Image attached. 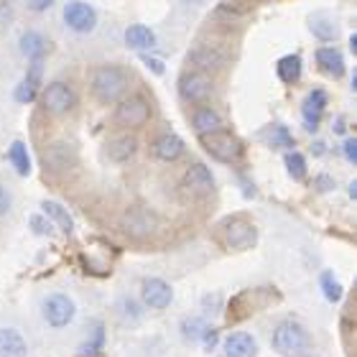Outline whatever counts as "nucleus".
Masks as SVG:
<instances>
[{
  "label": "nucleus",
  "mask_w": 357,
  "mask_h": 357,
  "mask_svg": "<svg viewBox=\"0 0 357 357\" xmlns=\"http://www.w3.org/2000/svg\"><path fill=\"white\" fill-rule=\"evenodd\" d=\"M350 52L357 54V33H352V36H350Z\"/></svg>",
  "instance_id": "41"
},
{
  "label": "nucleus",
  "mask_w": 357,
  "mask_h": 357,
  "mask_svg": "<svg viewBox=\"0 0 357 357\" xmlns=\"http://www.w3.org/2000/svg\"><path fill=\"white\" fill-rule=\"evenodd\" d=\"M312 151H314V153H324V146H321V143H317V146H312Z\"/></svg>",
  "instance_id": "43"
},
{
  "label": "nucleus",
  "mask_w": 357,
  "mask_h": 357,
  "mask_svg": "<svg viewBox=\"0 0 357 357\" xmlns=\"http://www.w3.org/2000/svg\"><path fill=\"white\" fill-rule=\"evenodd\" d=\"M123 230L130 238H149L156 232V215L146 207L128 209L126 217H123Z\"/></svg>",
  "instance_id": "12"
},
{
  "label": "nucleus",
  "mask_w": 357,
  "mask_h": 357,
  "mask_svg": "<svg viewBox=\"0 0 357 357\" xmlns=\"http://www.w3.org/2000/svg\"><path fill=\"white\" fill-rule=\"evenodd\" d=\"M222 238H225V245L230 248V250H250V248L258 243V230H255V225L245 217H230L222 227Z\"/></svg>",
  "instance_id": "7"
},
{
  "label": "nucleus",
  "mask_w": 357,
  "mask_h": 357,
  "mask_svg": "<svg viewBox=\"0 0 357 357\" xmlns=\"http://www.w3.org/2000/svg\"><path fill=\"white\" fill-rule=\"evenodd\" d=\"M151 115H153V110H151V102L146 100V95H126L112 110L115 126L126 128V130H135V128L146 126Z\"/></svg>",
  "instance_id": "4"
},
{
  "label": "nucleus",
  "mask_w": 357,
  "mask_h": 357,
  "mask_svg": "<svg viewBox=\"0 0 357 357\" xmlns=\"http://www.w3.org/2000/svg\"><path fill=\"white\" fill-rule=\"evenodd\" d=\"M128 87H130V75L118 64H105L92 72V95L97 102H120L128 95Z\"/></svg>",
  "instance_id": "1"
},
{
  "label": "nucleus",
  "mask_w": 357,
  "mask_h": 357,
  "mask_svg": "<svg viewBox=\"0 0 357 357\" xmlns=\"http://www.w3.org/2000/svg\"><path fill=\"white\" fill-rule=\"evenodd\" d=\"M10 18H13V8L8 6L6 0H0V26L10 23Z\"/></svg>",
  "instance_id": "40"
},
{
  "label": "nucleus",
  "mask_w": 357,
  "mask_h": 357,
  "mask_svg": "<svg viewBox=\"0 0 357 357\" xmlns=\"http://www.w3.org/2000/svg\"><path fill=\"white\" fill-rule=\"evenodd\" d=\"M184 151H186L184 141L176 133H161L156 141L151 143V156L156 158V161H161V164L178 161V158L184 156Z\"/></svg>",
  "instance_id": "13"
},
{
  "label": "nucleus",
  "mask_w": 357,
  "mask_h": 357,
  "mask_svg": "<svg viewBox=\"0 0 357 357\" xmlns=\"http://www.w3.org/2000/svg\"><path fill=\"white\" fill-rule=\"evenodd\" d=\"M38 92H41V87H36V84H31L29 79H23V82L15 84L13 97H15V102L31 105V102H36V100H38Z\"/></svg>",
  "instance_id": "33"
},
{
  "label": "nucleus",
  "mask_w": 357,
  "mask_h": 357,
  "mask_svg": "<svg viewBox=\"0 0 357 357\" xmlns=\"http://www.w3.org/2000/svg\"><path fill=\"white\" fill-rule=\"evenodd\" d=\"M283 166H286V174L296 181H304L306 174H309V164H306V156L298 153V151H286L283 156Z\"/></svg>",
  "instance_id": "27"
},
{
  "label": "nucleus",
  "mask_w": 357,
  "mask_h": 357,
  "mask_svg": "<svg viewBox=\"0 0 357 357\" xmlns=\"http://www.w3.org/2000/svg\"><path fill=\"white\" fill-rule=\"evenodd\" d=\"M52 6H54V0H29V8L33 13H44V10H49Z\"/></svg>",
  "instance_id": "39"
},
{
  "label": "nucleus",
  "mask_w": 357,
  "mask_h": 357,
  "mask_svg": "<svg viewBox=\"0 0 357 357\" xmlns=\"http://www.w3.org/2000/svg\"><path fill=\"white\" fill-rule=\"evenodd\" d=\"M212 186H215V176L209 172L204 164H192L189 169L184 172V189L189 194H207L212 192Z\"/></svg>",
  "instance_id": "17"
},
{
  "label": "nucleus",
  "mask_w": 357,
  "mask_h": 357,
  "mask_svg": "<svg viewBox=\"0 0 357 357\" xmlns=\"http://www.w3.org/2000/svg\"><path fill=\"white\" fill-rule=\"evenodd\" d=\"M314 61H317V69L321 75H327L329 79H340L347 72V64H344V56L340 49L335 46H319L314 52Z\"/></svg>",
  "instance_id": "14"
},
{
  "label": "nucleus",
  "mask_w": 357,
  "mask_h": 357,
  "mask_svg": "<svg viewBox=\"0 0 357 357\" xmlns=\"http://www.w3.org/2000/svg\"><path fill=\"white\" fill-rule=\"evenodd\" d=\"M61 18H64V26L79 36L92 33L97 29V10L84 0H69L61 10Z\"/></svg>",
  "instance_id": "8"
},
{
  "label": "nucleus",
  "mask_w": 357,
  "mask_h": 357,
  "mask_svg": "<svg viewBox=\"0 0 357 357\" xmlns=\"http://www.w3.org/2000/svg\"><path fill=\"white\" fill-rule=\"evenodd\" d=\"M268 146H271V149L291 151L294 149V135H291V130L286 126L275 123V126H271V130H268Z\"/></svg>",
  "instance_id": "30"
},
{
  "label": "nucleus",
  "mask_w": 357,
  "mask_h": 357,
  "mask_svg": "<svg viewBox=\"0 0 357 357\" xmlns=\"http://www.w3.org/2000/svg\"><path fill=\"white\" fill-rule=\"evenodd\" d=\"M8 164L13 166V172L18 176H29L31 174V153H29V146L23 141H13L8 146Z\"/></svg>",
  "instance_id": "24"
},
{
  "label": "nucleus",
  "mask_w": 357,
  "mask_h": 357,
  "mask_svg": "<svg viewBox=\"0 0 357 357\" xmlns=\"http://www.w3.org/2000/svg\"><path fill=\"white\" fill-rule=\"evenodd\" d=\"M126 46L146 54L149 49L156 46V33H153L149 26H143V23H133V26L126 29Z\"/></svg>",
  "instance_id": "21"
},
{
  "label": "nucleus",
  "mask_w": 357,
  "mask_h": 357,
  "mask_svg": "<svg viewBox=\"0 0 357 357\" xmlns=\"http://www.w3.org/2000/svg\"><path fill=\"white\" fill-rule=\"evenodd\" d=\"M327 105H329V95L327 89H312L306 100L301 102V118H304V128L309 133H317V128H319L321 118H324V112H327Z\"/></svg>",
  "instance_id": "11"
},
{
  "label": "nucleus",
  "mask_w": 357,
  "mask_h": 357,
  "mask_svg": "<svg viewBox=\"0 0 357 357\" xmlns=\"http://www.w3.org/2000/svg\"><path fill=\"white\" fill-rule=\"evenodd\" d=\"M18 49H21V54L29 61L44 59L46 52H49V41H46L44 33H38V31H26L21 36V41H18Z\"/></svg>",
  "instance_id": "22"
},
{
  "label": "nucleus",
  "mask_w": 357,
  "mask_h": 357,
  "mask_svg": "<svg viewBox=\"0 0 357 357\" xmlns=\"http://www.w3.org/2000/svg\"><path fill=\"white\" fill-rule=\"evenodd\" d=\"M335 186H337V181L332 176H327V174H321V176L314 178V189H317V192H332Z\"/></svg>",
  "instance_id": "36"
},
{
  "label": "nucleus",
  "mask_w": 357,
  "mask_h": 357,
  "mask_svg": "<svg viewBox=\"0 0 357 357\" xmlns=\"http://www.w3.org/2000/svg\"><path fill=\"white\" fill-rule=\"evenodd\" d=\"M342 151H344V158H347L350 164H357V141L355 138H344Z\"/></svg>",
  "instance_id": "37"
},
{
  "label": "nucleus",
  "mask_w": 357,
  "mask_h": 357,
  "mask_svg": "<svg viewBox=\"0 0 357 357\" xmlns=\"http://www.w3.org/2000/svg\"><path fill=\"white\" fill-rule=\"evenodd\" d=\"M41 317L52 329H64L69 327L77 317V304L75 298L67 294H49L41 301Z\"/></svg>",
  "instance_id": "6"
},
{
  "label": "nucleus",
  "mask_w": 357,
  "mask_h": 357,
  "mask_svg": "<svg viewBox=\"0 0 357 357\" xmlns=\"http://www.w3.org/2000/svg\"><path fill=\"white\" fill-rule=\"evenodd\" d=\"M189 123H192V130L197 135H209V133H215V130L222 128V118H220V112L212 110V107H197V110L192 112Z\"/></svg>",
  "instance_id": "20"
},
{
  "label": "nucleus",
  "mask_w": 357,
  "mask_h": 357,
  "mask_svg": "<svg viewBox=\"0 0 357 357\" xmlns=\"http://www.w3.org/2000/svg\"><path fill=\"white\" fill-rule=\"evenodd\" d=\"M10 204H13V202H10V192L0 184V217H6L8 212H10Z\"/></svg>",
  "instance_id": "38"
},
{
  "label": "nucleus",
  "mask_w": 357,
  "mask_h": 357,
  "mask_svg": "<svg viewBox=\"0 0 357 357\" xmlns=\"http://www.w3.org/2000/svg\"><path fill=\"white\" fill-rule=\"evenodd\" d=\"M29 227H31V232H33V235H44V238H54V235H56V227H54V225L49 222L44 215L31 217Z\"/></svg>",
  "instance_id": "34"
},
{
  "label": "nucleus",
  "mask_w": 357,
  "mask_h": 357,
  "mask_svg": "<svg viewBox=\"0 0 357 357\" xmlns=\"http://www.w3.org/2000/svg\"><path fill=\"white\" fill-rule=\"evenodd\" d=\"M0 357H29V344L13 327H0Z\"/></svg>",
  "instance_id": "19"
},
{
  "label": "nucleus",
  "mask_w": 357,
  "mask_h": 357,
  "mask_svg": "<svg viewBox=\"0 0 357 357\" xmlns=\"http://www.w3.org/2000/svg\"><path fill=\"white\" fill-rule=\"evenodd\" d=\"M271 347L281 357H306L312 352V337L304 324L286 319L275 324L273 335H271Z\"/></svg>",
  "instance_id": "2"
},
{
  "label": "nucleus",
  "mask_w": 357,
  "mask_h": 357,
  "mask_svg": "<svg viewBox=\"0 0 357 357\" xmlns=\"http://www.w3.org/2000/svg\"><path fill=\"white\" fill-rule=\"evenodd\" d=\"M309 31H312L314 38H319V41H335L337 38V23L324 13L309 15Z\"/></svg>",
  "instance_id": "25"
},
{
  "label": "nucleus",
  "mask_w": 357,
  "mask_h": 357,
  "mask_svg": "<svg viewBox=\"0 0 357 357\" xmlns=\"http://www.w3.org/2000/svg\"><path fill=\"white\" fill-rule=\"evenodd\" d=\"M275 75H278L281 82L296 84L298 79H301V75H304V61H301V56H298V54H286V56H281V59L275 61Z\"/></svg>",
  "instance_id": "23"
},
{
  "label": "nucleus",
  "mask_w": 357,
  "mask_h": 357,
  "mask_svg": "<svg viewBox=\"0 0 357 357\" xmlns=\"http://www.w3.org/2000/svg\"><path fill=\"white\" fill-rule=\"evenodd\" d=\"M41 105H44V112L52 115V118H64L77 107V92L72 84L61 82V79H54V82L46 84L41 92Z\"/></svg>",
  "instance_id": "5"
},
{
  "label": "nucleus",
  "mask_w": 357,
  "mask_h": 357,
  "mask_svg": "<svg viewBox=\"0 0 357 357\" xmlns=\"http://www.w3.org/2000/svg\"><path fill=\"white\" fill-rule=\"evenodd\" d=\"M319 289L321 294H324V298H327L329 304H337V301H342V283L337 281V275L332 273V271H321L319 275Z\"/></svg>",
  "instance_id": "28"
},
{
  "label": "nucleus",
  "mask_w": 357,
  "mask_h": 357,
  "mask_svg": "<svg viewBox=\"0 0 357 357\" xmlns=\"http://www.w3.org/2000/svg\"><path fill=\"white\" fill-rule=\"evenodd\" d=\"M118 314H120V319L126 321V324H138L143 317V309L141 304L135 301V298L130 296H123L120 298V304H118Z\"/></svg>",
  "instance_id": "31"
},
{
  "label": "nucleus",
  "mask_w": 357,
  "mask_h": 357,
  "mask_svg": "<svg viewBox=\"0 0 357 357\" xmlns=\"http://www.w3.org/2000/svg\"><path fill=\"white\" fill-rule=\"evenodd\" d=\"M189 64H194L197 72L209 75V72H215V69L222 67V59H220V54L212 52V49H194V52H189Z\"/></svg>",
  "instance_id": "26"
},
{
  "label": "nucleus",
  "mask_w": 357,
  "mask_h": 357,
  "mask_svg": "<svg viewBox=\"0 0 357 357\" xmlns=\"http://www.w3.org/2000/svg\"><path fill=\"white\" fill-rule=\"evenodd\" d=\"M222 347L227 357H258V340L250 332H232L225 337Z\"/></svg>",
  "instance_id": "16"
},
{
  "label": "nucleus",
  "mask_w": 357,
  "mask_h": 357,
  "mask_svg": "<svg viewBox=\"0 0 357 357\" xmlns=\"http://www.w3.org/2000/svg\"><path fill=\"white\" fill-rule=\"evenodd\" d=\"M350 199L352 202L357 199V184H355V181H350Z\"/></svg>",
  "instance_id": "42"
},
{
  "label": "nucleus",
  "mask_w": 357,
  "mask_h": 357,
  "mask_svg": "<svg viewBox=\"0 0 357 357\" xmlns=\"http://www.w3.org/2000/svg\"><path fill=\"white\" fill-rule=\"evenodd\" d=\"M141 61L143 67L149 69V72H153L156 77H164L166 75V64L158 56H151V54H141Z\"/></svg>",
  "instance_id": "35"
},
{
  "label": "nucleus",
  "mask_w": 357,
  "mask_h": 357,
  "mask_svg": "<svg viewBox=\"0 0 357 357\" xmlns=\"http://www.w3.org/2000/svg\"><path fill=\"white\" fill-rule=\"evenodd\" d=\"M102 347H105V327L102 324H95L89 337L84 340V344L79 347V357H95L102 352Z\"/></svg>",
  "instance_id": "29"
},
{
  "label": "nucleus",
  "mask_w": 357,
  "mask_h": 357,
  "mask_svg": "<svg viewBox=\"0 0 357 357\" xmlns=\"http://www.w3.org/2000/svg\"><path fill=\"white\" fill-rule=\"evenodd\" d=\"M176 87H178V95H181V100H186V102H204V100L212 95L215 84H212L209 75L192 69V72H184V75L178 77Z\"/></svg>",
  "instance_id": "9"
},
{
  "label": "nucleus",
  "mask_w": 357,
  "mask_h": 357,
  "mask_svg": "<svg viewBox=\"0 0 357 357\" xmlns=\"http://www.w3.org/2000/svg\"><path fill=\"white\" fill-rule=\"evenodd\" d=\"M41 215H44L46 220H49V222L61 232V235H72V232H75V220H72V215L61 207L59 202L44 199L41 202Z\"/></svg>",
  "instance_id": "18"
},
{
  "label": "nucleus",
  "mask_w": 357,
  "mask_h": 357,
  "mask_svg": "<svg viewBox=\"0 0 357 357\" xmlns=\"http://www.w3.org/2000/svg\"><path fill=\"white\" fill-rule=\"evenodd\" d=\"M141 301L153 312H164L174 301V289L164 278H146L141 283Z\"/></svg>",
  "instance_id": "10"
},
{
  "label": "nucleus",
  "mask_w": 357,
  "mask_h": 357,
  "mask_svg": "<svg viewBox=\"0 0 357 357\" xmlns=\"http://www.w3.org/2000/svg\"><path fill=\"white\" fill-rule=\"evenodd\" d=\"M199 146L220 164H235V161L243 158V141L235 133L225 130V128H220V130L209 135H199Z\"/></svg>",
  "instance_id": "3"
},
{
  "label": "nucleus",
  "mask_w": 357,
  "mask_h": 357,
  "mask_svg": "<svg viewBox=\"0 0 357 357\" xmlns=\"http://www.w3.org/2000/svg\"><path fill=\"white\" fill-rule=\"evenodd\" d=\"M135 151H138V138L133 133L115 135L105 146V153H107V158H110L112 164H126V161H130L135 156Z\"/></svg>",
  "instance_id": "15"
},
{
  "label": "nucleus",
  "mask_w": 357,
  "mask_h": 357,
  "mask_svg": "<svg viewBox=\"0 0 357 357\" xmlns=\"http://www.w3.org/2000/svg\"><path fill=\"white\" fill-rule=\"evenodd\" d=\"M204 332H207V324H204V319H199V317L181 321V335H184L186 342H199Z\"/></svg>",
  "instance_id": "32"
}]
</instances>
